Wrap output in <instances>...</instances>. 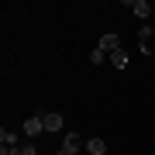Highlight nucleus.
Wrapping results in <instances>:
<instances>
[{"label":"nucleus","mask_w":155,"mask_h":155,"mask_svg":"<svg viewBox=\"0 0 155 155\" xmlns=\"http://www.w3.org/2000/svg\"><path fill=\"white\" fill-rule=\"evenodd\" d=\"M21 131L28 134V138H38V134L45 131V117H41V114H35V117H28V121L21 124Z\"/></svg>","instance_id":"nucleus-1"},{"label":"nucleus","mask_w":155,"mask_h":155,"mask_svg":"<svg viewBox=\"0 0 155 155\" xmlns=\"http://www.w3.org/2000/svg\"><path fill=\"white\" fill-rule=\"evenodd\" d=\"M97 48H104L107 55H110V52H117V48H121V38H117L114 31H107V35H100V45H97Z\"/></svg>","instance_id":"nucleus-2"},{"label":"nucleus","mask_w":155,"mask_h":155,"mask_svg":"<svg viewBox=\"0 0 155 155\" xmlns=\"http://www.w3.org/2000/svg\"><path fill=\"white\" fill-rule=\"evenodd\" d=\"M124 4L131 7V11L141 17V21H148V14H152V4H148V0H124Z\"/></svg>","instance_id":"nucleus-3"},{"label":"nucleus","mask_w":155,"mask_h":155,"mask_svg":"<svg viewBox=\"0 0 155 155\" xmlns=\"http://www.w3.org/2000/svg\"><path fill=\"white\" fill-rule=\"evenodd\" d=\"M83 145H86V141L79 138L76 131H69L66 138H62V152H79V148H83Z\"/></svg>","instance_id":"nucleus-4"},{"label":"nucleus","mask_w":155,"mask_h":155,"mask_svg":"<svg viewBox=\"0 0 155 155\" xmlns=\"http://www.w3.org/2000/svg\"><path fill=\"white\" fill-rule=\"evenodd\" d=\"M41 117H45V131H48V134L62 131V114H41Z\"/></svg>","instance_id":"nucleus-5"},{"label":"nucleus","mask_w":155,"mask_h":155,"mask_svg":"<svg viewBox=\"0 0 155 155\" xmlns=\"http://www.w3.org/2000/svg\"><path fill=\"white\" fill-rule=\"evenodd\" d=\"M83 148H86L90 155H104V152H107V141H104V138H90Z\"/></svg>","instance_id":"nucleus-6"},{"label":"nucleus","mask_w":155,"mask_h":155,"mask_svg":"<svg viewBox=\"0 0 155 155\" xmlns=\"http://www.w3.org/2000/svg\"><path fill=\"white\" fill-rule=\"evenodd\" d=\"M0 148H17V131H0Z\"/></svg>","instance_id":"nucleus-7"},{"label":"nucleus","mask_w":155,"mask_h":155,"mask_svg":"<svg viewBox=\"0 0 155 155\" xmlns=\"http://www.w3.org/2000/svg\"><path fill=\"white\" fill-rule=\"evenodd\" d=\"M110 66H117V69H127V52H124V48L110 52Z\"/></svg>","instance_id":"nucleus-8"},{"label":"nucleus","mask_w":155,"mask_h":155,"mask_svg":"<svg viewBox=\"0 0 155 155\" xmlns=\"http://www.w3.org/2000/svg\"><path fill=\"white\" fill-rule=\"evenodd\" d=\"M148 38H152V28H148V24H141V28H138V45H141V52H148Z\"/></svg>","instance_id":"nucleus-9"},{"label":"nucleus","mask_w":155,"mask_h":155,"mask_svg":"<svg viewBox=\"0 0 155 155\" xmlns=\"http://www.w3.org/2000/svg\"><path fill=\"white\" fill-rule=\"evenodd\" d=\"M107 59H110V55H107L104 48H93V52H90V62H97V66H100V62H107Z\"/></svg>","instance_id":"nucleus-10"},{"label":"nucleus","mask_w":155,"mask_h":155,"mask_svg":"<svg viewBox=\"0 0 155 155\" xmlns=\"http://www.w3.org/2000/svg\"><path fill=\"white\" fill-rule=\"evenodd\" d=\"M17 155H38V148H35V145H21V148H17Z\"/></svg>","instance_id":"nucleus-11"},{"label":"nucleus","mask_w":155,"mask_h":155,"mask_svg":"<svg viewBox=\"0 0 155 155\" xmlns=\"http://www.w3.org/2000/svg\"><path fill=\"white\" fill-rule=\"evenodd\" d=\"M55 155H79V152H62V148H59V152H55Z\"/></svg>","instance_id":"nucleus-12"}]
</instances>
